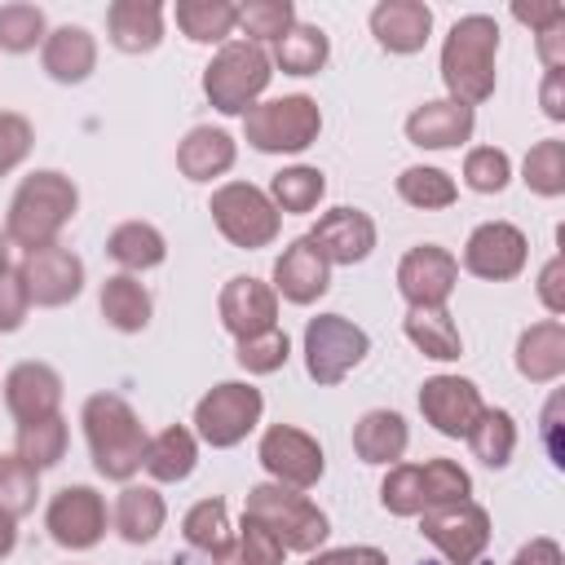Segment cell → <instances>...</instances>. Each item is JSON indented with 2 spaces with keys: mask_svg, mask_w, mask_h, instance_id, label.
I'll list each match as a JSON object with an SVG mask.
<instances>
[{
  "mask_svg": "<svg viewBox=\"0 0 565 565\" xmlns=\"http://www.w3.org/2000/svg\"><path fill=\"white\" fill-rule=\"evenodd\" d=\"M163 22H168V9L159 0H110L106 40L128 57L154 53L163 44Z\"/></svg>",
  "mask_w": 565,
  "mask_h": 565,
  "instance_id": "cb8c5ba5",
  "label": "cell"
},
{
  "mask_svg": "<svg viewBox=\"0 0 565 565\" xmlns=\"http://www.w3.org/2000/svg\"><path fill=\"white\" fill-rule=\"evenodd\" d=\"M163 521H168V503H163V494H159L154 486L128 481V486L115 494L110 525H115V534H119L124 543H132V547L154 543L159 530H163Z\"/></svg>",
  "mask_w": 565,
  "mask_h": 565,
  "instance_id": "f1b7e54d",
  "label": "cell"
},
{
  "mask_svg": "<svg viewBox=\"0 0 565 565\" xmlns=\"http://www.w3.org/2000/svg\"><path fill=\"white\" fill-rule=\"evenodd\" d=\"M243 516L256 521L260 530H269L287 552H305V556H313L331 534L327 512L305 490H291V486H278V481L252 486L247 499H243Z\"/></svg>",
  "mask_w": 565,
  "mask_h": 565,
  "instance_id": "277c9868",
  "label": "cell"
},
{
  "mask_svg": "<svg viewBox=\"0 0 565 565\" xmlns=\"http://www.w3.org/2000/svg\"><path fill=\"white\" fill-rule=\"evenodd\" d=\"M181 534L194 552L203 556H216L230 539H234V525H230V508L225 499H199L185 516H181Z\"/></svg>",
  "mask_w": 565,
  "mask_h": 565,
  "instance_id": "ab89813d",
  "label": "cell"
},
{
  "mask_svg": "<svg viewBox=\"0 0 565 565\" xmlns=\"http://www.w3.org/2000/svg\"><path fill=\"white\" fill-rule=\"evenodd\" d=\"M141 468H146V477L159 481V486L185 481V477L199 468V437H194V428H185V424L159 428V433L146 441Z\"/></svg>",
  "mask_w": 565,
  "mask_h": 565,
  "instance_id": "f546056e",
  "label": "cell"
},
{
  "mask_svg": "<svg viewBox=\"0 0 565 565\" xmlns=\"http://www.w3.org/2000/svg\"><path fill=\"white\" fill-rule=\"evenodd\" d=\"M75 207H79L75 181L66 172H57V168H35V172H26L18 181V190L9 199L4 234L22 252L49 247V243H57V234L66 230V221L75 216Z\"/></svg>",
  "mask_w": 565,
  "mask_h": 565,
  "instance_id": "7a4b0ae2",
  "label": "cell"
},
{
  "mask_svg": "<svg viewBox=\"0 0 565 565\" xmlns=\"http://www.w3.org/2000/svg\"><path fill=\"white\" fill-rule=\"evenodd\" d=\"M561 411H565V397H561V393H552V397H547V406H543V446H547V459H552V468H565Z\"/></svg>",
  "mask_w": 565,
  "mask_h": 565,
  "instance_id": "f5cc1de1",
  "label": "cell"
},
{
  "mask_svg": "<svg viewBox=\"0 0 565 565\" xmlns=\"http://www.w3.org/2000/svg\"><path fill=\"white\" fill-rule=\"evenodd\" d=\"M406 446H411V428H406V419H402L397 411H388V406H375V411H366V415L353 424V455H358L362 463L393 468V463H402Z\"/></svg>",
  "mask_w": 565,
  "mask_h": 565,
  "instance_id": "83f0119b",
  "label": "cell"
},
{
  "mask_svg": "<svg viewBox=\"0 0 565 565\" xmlns=\"http://www.w3.org/2000/svg\"><path fill=\"white\" fill-rule=\"evenodd\" d=\"M296 26V4L291 0H247L238 4V31L252 44H278Z\"/></svg>",
  "mask_w": 565,
  "mask_h": 565,
  "instance_id": "7bdbcfd3",
  "label": "cell"
},
{
  "mask_svg": "<svg viewBox=\"0 0 565 565\" xmlns=\"http://www.w3.org/2000/svg\"><path fill=\"white\" fill-rule=\"evenodd\" d=\"M508 565H565V552L556 539H530L516 547V556Z\"/></svg>",
  "mask_w": 565,
  "mask_h": 565,
  "instance_id": "11a10c76",
  "label": "cell"
},
{
  "mask_svg": "<svg viewBox=\"0 0 565 565\" xmlns=\"http://www.w3.org/2000/svg\"><path fill=\"white\" fill-rule=\"evenodd\" d=\"M327 57H331V40H327V31L313 26V22H296V26L274 44V53H269V62H274L282 75H318V71L327 66Z\"/></svg>",
  "mask_w": 565,
  "mask_h": 565,
  "instance_id": "e575fe53",
  "label": "cell"
},
{
  "mask_svg": "<svg viewBox=\"0 0 565 565\" xmlns=\"http://www.w3.org/2000/svg\"><path fill=\"white\" fill-rule=\"evenodd\" d=\"M282 556H287V547L269 530H260L256 521L243 516V525L234 530V539L216 556H207V561L212 565H282Z\"/></svg>",
  "mask_w": 565,
  "mask_h": 565,
  "instance_id": "b9f144b4",
  "label": "cell"
},
{
  "mask_svg": "<svg viewBox=\"0 0 565 565\" xmlns=\"http://www.w3.org/2000/svg\"><path fill=\"white\" fill-rule=\"evenodd\" d=\"M62 375L49 366V362H18L9 366L4 375V406L13 415V424H35V419H49V415H62Z\"/></svg>",
  "mask_w": 565,
  "mask_h": 565,
  "instance_id": "ffe728a7",
  "label": "cell"
},
{
  "mask_svg": "<svg viewBox=\"0 0 565 565\" xmlns=\"http://www.w3.org/2000/svg\"><path fill=\"white\" fill-rule=\"evenodd\" d=\"M534 44H539L543 71H565V22H552V26L534 31Z\"/></svg>",
  "mask_w": 565,
  "mask_h": 565,
  "instance_id": "db71d44e",
  "label": "cell"
},
{
  "mask_svg": "<svg viewBox=\"0 0 565 565\" xmlns=\"http://www.w3.org/2000/svg\"><path fill=\"white\" fill-rule=\"evenodd\" d=\"M371 35L384 53L411 57L433 35V9L424 0H380L371 9Z\"/></svg>",
  "mask_w": 565,
  "mask_h": 565,
  "instance_id": "603a6c76",
  "label": "cell"
},
{
  "mask_svg": "<svg viewBox=\"0 0 565 565\" xmlns=\"http://www.w3.org/2000/svg\"><path fill=\"white\" fill-rule=\"evenodd\" d=\"M40 66L57 84H84L97 71V40L88 26H53L40 44Z\"/></svg>",
  "mask_w": 565,
  "mask_h": 565,
  "instance_id": "484cf974",
  "label": "cell"
},
{
  "mask_svg": "<svg viewBox=\"0 0 565 565\" xmlns=\"http://www.w3.org/2000/svg\"><path fill=\"white\" fill-rule=\"evenodd\" d=\"M318 132H322V106L309 93L269 97L243 115V137L260 154H300L318 141Z\"/></svg>",
  "mask_w": 565,
  "mask_h": 565,
  "instance_id": "52a82bcc",
  "label": "cell"
},
{
  "mask_svg": "<svg viewBox=\"0 0 565 565\" xmlns=\"http://www.w3.org/2000/svg\"><path fill=\"white\" fill-rule=\"evenodd\" d=\"M26 313H31V296H26V287H22L18 265H9V269H0V335L22 331Z\"/></svg>",
  "mask_w": 565,
  "mask_h": 565,
  "instance_id": "681fc988",
  "label": "cell"
},
{
  "mask_svg": "<svg viewBox=\"0 0 565 565\" xmlns=\"http://www.w3.org/2000/svg\"><path fill=\"white\" fill-rule=\"evenodd\" d=\"M97 309L106 318V327L124 331V335H137L150 327V313H154V296L150 287L137 278V274H110L97 291Z\"/></svg>",
  "mask_w": 565,
  "mask_h": 565,
  "instance_id": "4dcf8cb0",
  "label": "cell"
},
{
  "mask_svg": "<svg viewBox=\"0 0 565 565\" xmlns=\"http://www.w3.org/2000/svg\"><path fill=\"white\" fill-rule=\"evenodd\" d=\"M539 300L552 318L565 313V260L561 256H547V265L539 269Z\"/></svg>",
  "mask_w": 565,
  "mask_h": 565,
  "instance_id": "f907efd6",
  "label": "cell"
},
{
  "mask_svg": "<svg viewBox=\"0 0 565 565\" xmlns=\"http://www.w3.org/2000/svg\"><path fill=\"white\" fill-rule=\"evenodd\" d=\"M463 441H468L472 459H481L486 468H508L512 455H516V419H512V411L486 406V411L477 415V424L468 428Z\"/></svg>",
  "mask_w": 565,
  "mask_h": 565,
  "instance_id": "d590c367",
  "label": "cell"
},
{
  "mask_svg": "<svg viewBox=\"0 0 565 565\" xmlns=\"http://www.w3.org/2000/svg\"><path fill=\"white\" fill-rule=\"evenodd\" d=\"M31 150H35L31 119L18 115V110H0V177H9L13 168H22Z\"/></svg>",
  "mask_w": 565,
  "mask_h": 565,
  "instance_id": "c3c4849f",
  "label": "cell"
},
{
  "mask_svg": "<svg viewBox=\"0 0 565 565\" xmlns=\"http://www.w3.org/2000/svg\"><path fill=\"white\" fill-rule=\"evenodd\" d=\"M207 212H212L216 230L225 234V243H234L243 252H260V247H269L282 234V212L252 181H225V185H216Z\"/></svg>",
  "mask_w": 565,
  "mask_h": 565,
  "instance_id": "30bf717a",
  "label": "cell"
},
{
  "mask_svg": "<svg viewBox=\"0 0 565 565\" xmlns=\"http://www.w3.org/2000/svg\"><path fill=\"white\" fill-rule=\"evenodd\" d=\"M419 534L446 556V565H477L490 543V512L472 499L419 512Z\"/></svg>",
  "mask_w": 565,
  "mask_h": 565,
  "instance_id": "7c38bea8",
  "label": "cell"
},
{
  "mask_svg": "<svg viewBox=\"0 0 565 565\" xmlns=\"http://www.w3.org/2000/svg\"><path fill=\"white\" fill-rule=\"evenodd\" d=\"M35 499H40V472L18 455H0V508L22 521L26 512H35Z\"/></svg>",
  "mask_w": 565,
  "mask_h": 565,
  "instance_id": "bcb514c9",
  "label": "cell"
},
{
  "mask_svg": "<svg viewBox=\"0 0 565 565\" xmlns=\"http://www.w3.org/2000/svg\"><path fill=\"white\" fill-rule=\"evenodd\" d=\"M530 260V238L512 221H481L463 243V269L486 282H512Z\"/></svg>",
  "mask_w": 565,
  "mask_h": 565,
  "instance_id": "5bb4252c",
  "label": "cell"
},
{
  "mask_svg": "<svg viewBox=\"0 0 565 565\" xmlns=\"http://www.w3.org/2000/svg\"><path fill=\"white\" fill-rule=\"evenodd\" d=\"M305 565H388V556L371 543H349V547H327V552H313Z\"/></svg>",
  "mask_w": 565,
  "mask_h": 565,
  "instance_id": "816d5d0a",
  "label": "cell"
},
{
  "mask_svg": "<svg viewBox=\"0 0 565 565\" xmlns=\"http://www.w3.org/2000/svg\"><path fill=\"white\" fill-rule=\"evenodd\" d=\"M512 18H516V22H525L530 31H543V26H552V22H565V9H561V4H530V9H525V4H516V9H512Z\"/></svg>",
  "mask_w": 565,
  "mask_h": 565,
  "instance_id": "6f0895ef",
  "label": "cell"
},
{
  "mask_svg": "<svg viewBox=\"0 0 565 565\" xmlns=\"http://www.w3.org/2000/svg\"><path fill=\"white\" fill-rule=\"evenodd\" d=\"M234 159H238V141L225 128H212V124L190 128L177 146V172L185 181H216L234 168Z\"/></svg>",
  "mask_w": 565,
  "mask_h": 565,
  "instance_id": "4316f807",
  "label": "cell"
},
{
  "mask_svg": "<svg viewBox=\"0 0 565 565\" xmlns=\"http://www.w3.org/2000/svg\"><path fill=\"white\" fill-rule=\"evenodd\" d=\"M0 269H9V234L0 230Z\"/></svg>",
  "mask_w": 565,
  "mask_h": 565,
  "instance_id": "91938a15",
  "label": "cell"
},
{
  "mask_svg": "<svg viewBox=\"0 0 565 565\" xmlns=\"http://www.w3.org/2000/svg\"><path fill=\"white\" fill-rule=\"evenodd\" d=\"M177 26L194 44H230L238 31V4L234 0H177Z\"/></svg>",
  "mask_w": 565,
  "mask_h": 565,
  "instance_id": "836d02e7",
  "label": "cell"
},
{
  "mask_svg": "<svg viewBox=\"0 0 565 565\" xmlns=\"http://www.w3.org/2000/svg\"><path fill=\"white\" fill-rule=\"evenodd\" d=\"M300 353H305L309 380L318 388H335L362 366V358L371 353V335L358 322H349L344 313H318L305 322Z\"/></svg>",
  "mask_w": 565,
  "mask_h": 565,
  "instance_id": "ba28073f",
  "label": "cell"
},
{
  "mask_svg": "<svg viewBox=\"0 0 565 565\" xmlns=\"http://www.w3.org/2000/svg\"><path fill=\"white\" fill-rule=\"evenodd\" d=\"M44 35H49V18L40 4L26 0L0 4V53H31L44 44Z\"/></svg>",
  "mask_w": 565,
  "mask_h": 565,
  "instance_id": "ee69618b",
  "label": "cell"
},
{
  "mask_svg": "<svg viewBox=\"0 0 565 565\" xmlns=\"http://www.w3.org/2000/svg\"><path fill=\"white\" fill-rule=\"evenodd\" d=\"M216 313L234 340H247V335L278 327V296L269 282H260L252 274H234L216 296Z\"/></svg>",
  "mask_w": 565,
  "mask_h": 565,
  "instance_id": "d6986e66",
  "label": "cell"
},
{
  "mask_svg": "<svg viewBox=\"0 0 565 565\" xmlns=\"http://www.w3.org/2000/svg\"><path fill=\"white\" fill-rule=\"evenodd\" d=\"M287 358H291V335L282 327H269V331L247 335V340L234 344V362L247 375H274V371L287 366Z\"/></svg>",
  "mask_w": 565,
  "mask_h": 565,
  "instance_id": "f6af8a7d",
  "label": "cell"
},
{
  "mask_svg": "<svg viewBox=\"0 0 565 565\" xmlns=\"http://www.w3.org/2000/svg\"><path fill=\"white\" fill-rule=\"evenodd\" d=\"M512 181V159L499 146H472L463 154V185L472 194H503Z\"/></svg>",
  "mask_w": 565,
  "mask_h": 565,
  "instance_id": "7dc6e473",
  "label": "cell"
},
{
  "mask_svg": "<svg viewBox=\"0 0 565 565\" xmlns=\"http://www.w3.org/2000/svg\"><path fill=\"white\" fill-rule=\"evenodd\" d=\"M79 424H84V437H88L93 468L106 481L128 486L141 472V455H146V441H150V433L141 428V415L128 406V397H119V393L84 397Z\"/></svg>",
  "mask_w": 565,
  "mask_h": 565,
  "instance_id": "3957f363",
  "label": "cell"
},
{
  "mask_svg": "<svg viewBox=\"0 0 565 565\" xmlns=\"http://www.w3.org/2000/svg\"><path fill=\"white\" fill-rule=\"evenodd\" d=\"M265 415V393L247 380H221L194 402V437L212 450H230L256 433Z\"/></svg>",
  "mask_w": 565,
  "mask_h": 565,
  "instance_id": "9c48e42d",
  "label": "cell"
},
{
  "mask_svg": "<svg viewBox=\"0 0 565 565\" xmlns=\"http://www.w3.org/2000/svg\"><path fill=\"white\" fill-rule=\"evenodd\" d=\"M402 331H406V340H411L424 358H433V362H455V358H463V335H459V327H455V318H450L446 305H437V309H406Z\"/></svg>",
  "mask_w": 565,
  "mask_h": 565,
  "instance_id": "d6a6232c",
  "label": "cell"
},
{
  "mask_svg": "<svg viewBox=\"0 0 565 565\" xmlns=\"http://www.w3.org/2000/svg\"><path fill=\"white\" fill-rule=\"evenodd\" d=\"M13 547H18V516H9V512L0 508V561H4Z\"/></svg>",
  "mask_w": 565,
  "mask_h": 565,
  "instance_id": "680465c9",
  "label": "cell"
},
{
  "mask_svg": "<svg viewBox=\"0 0 565 565\" xmlns=\"http://www.w3.org/2000/svg\"><path fill=\"white\" fill-rule=\"evenodd\" d=\"M459 282V256L441 243H419L397 260V291L406 309H437Z\"/></svg>",
  "mask_w": 565,
  "mask_h": 565,
  "instance_id": "9a60e30c",
  "label": "cell"
},
{
  "mask_svg": "<svg viewBox=\"0 0 565 565\" xmlns=\"http://www.w3.org/2000/svg\"><path fill=\"white\" fill-rule=\"evenodd\" d=\"M305 238L327 256V265H362L375 252L380 230L362 207H331L313 221Z\"/></svg>",
  "mask_w": 565,
  "mask_h": 565,
  "instance_id": "ac0fdd59",
  "label": "cell"
},
{
  "mask_svg": "<svg viewBox=\"0 0 565 565\" xmlns=\"http://www.w3.org/2000/svg\"><path fill=\"white\" fill-rule=\"evenodd\" d=\"M110 512L93 486H62L44 508V530L66 552H93L106 539Z\"/></svg>",
  "mask_w": 565,
  "mask_h": 565,
  "instance_id": "4fadbf2b",
  "label": "cell"
},
{
  "mask_svg": "<svg viewBox=\"0 0 565 565\" xmlns=\"http://www.w3.org/2000/svg\"><path fill=\"white\" fill-rule=\"evenodd\" d=\"M18 274H22V287L35 309H62L84 291V260L62 243L26 252Z\"/></svg>",
  "mask_w": 565,
  "mask_h": 565,
  "instance_id": "2e32d148",
  "label": "cell"
},
{
  "mask_svg": "<svg viewBox=\"0 0 565 565\" xmlns=\"http://www.w3.org/2000/svg\"><path fill=\"white\" fill-rule=\"evenodd\" d=\"M106 256L119 265V274H146L168 260V238L150 221H124L106 234Z\"/></svg>",
  "mask_w": 565,
  "mask_h": 565,
  "instance_id": "1f68e13d",
  "label": "cell"
},
{
  "mask_svg": "<svg viewBox=\"0 0 565 565\" xmlns=\"http://www.w3.org/2000/svg\"><path fill=\"white\" fill-rule=\"evenodd\" d=\"M499 22L490 13H468L450 26V35L441 40V84L446 97L477 110L481 102L494 97L499 84Z\"/></svg>",
  "mask_w": 565,
  "mask_h": 565,
  "instance_id": "6da1fadb",
  "label": "cell"
},
{
  "mask_svg": "<svg viewBox=\"0 0 565 565\" xmlns=\"http://www.w3.org/2000/svg\"><path fill=\"white\" fill-rule=\"evenodd\" d=\"M274 296L278 300H287V305H313V300H322L327 296V287H331V265H327V256L300 234V238H291L287 247H282V256L274 260Z\"/></svg>",
  "mask_w": 565,
  "mask_h": 565,
  "instance_id": "44dd1931",
  "label": "cell"
},
{
  "mask_svg": "<svg viewBox=\"0 0 565 565\" xmlns=\"http://www.w3.org/2000/svg\"><path fill=\"white\" fill-rule=\"evenodd\" d=\"M472 128H477V110H468L450 97L419 102L406 115V141L419 150H459L463 141H472Z\"/></svg>",
  "mask_w": 565,
  "mask_h": 565,
  "instance_id": "7402d4cb",
  "label": "cell"
},
{
  "mask_svg": "<svg viewBox=\"0 0 565 565\" xmlns=\"http://www.w3.org/2000/svg\"><path fill=\"white\" fill-rule=\"evenodd\" d=\"M463 499H472V477L455 459L393 463L380 481V503L388 516H419L424 508L463 503Z\"/></svg>",
  "mask_w": 565,
  "mask_h": 565,
  "instance_id": "5b68a950",
  "label": "cell"
},
{
  "mask_svg": "<svg viewBox=\"0 0 565 565\" xmlns=\"http://www.w3.org/2000/svg\"><path fill=\"white\" fill-rule=\"evenodd\" d=\"M397 194H402V203H411L419 212H441L459 199V185H455L450 172H441L433 163H411L397 177Z\"/></svg>",
  "mask_w": 565,
  "mask_h": 565,
  "instance_id": "f35d334b",
  "label": "cell"
},
{
  "mask_svg": "<svg viewBox=\"0 0 565 565\" xmlns=\"http://www.w3.org/2000/svg\"><path fill=\"white\" fill-rule=\"evenodd\" d=\"M539 106L552 124L565 119V71H547L543 75V88H539Z\"/></svg>",
  "mask_w": 565,
  "mask_h": 565,
  "instance_id": "9f6ffc18",
  "label": "cell"
},
{
  "mask_svg": "<svg viewBox=\"0 0 565 565\" xmlns=\"http://www.w3.org/2000/svg\"><path fill=\"white\" fill-rule=\"evenodd\" d=\"M512 362H516V375L521 380H530V384H556L565 375V322L561 318L530 322L516 335Z\"/></svg>",
  "mask_w": 565,
  "mask_h": 565,
  "instance_id": "d4e9b609",
  "label": "cell"
},
{
  "mask_svg": "<svg viewBox=\"0 0 565 565\" xmlns=\"http://www.w3.org/2000/svg\"><path fill=\"white\" fill-rule=\"evenodd\" d=\"M269 203L278 207V212H296V216H305V212H313L318 203H322V194H327V177H322V168H313V163H291V168H282V172H274L269 177Z\"/></svg>",
  "mask_w": 565,
  "mask_h": 565,
  "instance_id": "74e56055",
  "label": "cell"
},
{
  "mask_svg": "<svg viewBox=\"0 0 565 565\" xmlns=\"http://www.w3.org/2000/svg\"><path fill=\"white\" fill-rule=\"evenodd\" d=\"M66 446H71V428L62 415H49V419H35V424H18V437H13V455L26 459L35 472H49L66 459Z\"/></svg>",
  "mask_w": 565,
  "mask_h": 565,
  "instance_id": "8d00e7d4",
  "label": "cell"
},
{
  "mask_svg": "<svg viewBox=\"0 0 565 565\" xmlns=\"http://www.w3.org/2000/svg\"><path fill=\"white\" fill-rule=\"evenodd\" d=\"M481 411H486V397L468 375H433L419 384V415L441 437H468Z\"/></svg>",
  "mask_w": 565,
  "mask_h": 565,
  "instance_id": "e0dca14e",
  "label": "cell"
},
{
  "mask_svg": "<svg viewBox=\"0 0 565 565\" xmlns=\"http://www.w3.org/2000/svg\"><path fill=\"white\" fill-rule=\"evenodd\" d=\"M269 79H274L269 53L260 44H252V40H230L203 66V97L221 115H247L265 97Z\"/></svg>",
  "mask_w": 565,
  "mask_h": 565,
  "instance_id": "8992f818",
  "label": "cell"
},
{
  "mask_svg": "<svg viewBox=\"0 0 565 565\" xmlns=\"http://www.w3.org/2000/svg\"><path fill=\"white\" fill-rule=\"evenodd\" d=\"M521 181L539 199H561L565 194V141L561 137L534 141L530 154H525V163H521Z\"/></svg>",
  "mask_w": 565,
  "mask_h": 565,
  "instance_id": "60d3db41",
  "label": "cell"
},
{
  "mask_svg": "<svg viewBox=\"0 0 565 565\" xmlns=\"http://www.w3.org/2000/svg\"><path fill=\"white\" fill-rule=\"evenodd\" d=\"M256 459L269 472V481L291 486V490H313L327 472V455L318 437L296 424H269L256 441Z\"/></svg>",
  "mask_w": 565,
  "mask_h": 565,
  "instance_id": "8fae6325",
  "label": "cell"
}]
</instances>
